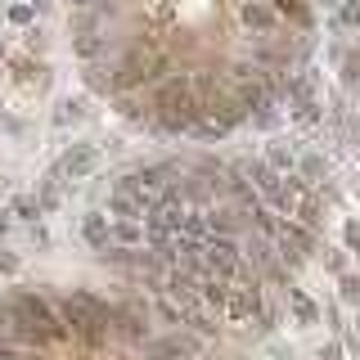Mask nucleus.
<instances>
[{"label": "nucleus", "mask_w": 360, "mask_h": 360, "mask_svg": "<svg viewBox=\"0 0 360 360\" xmlns=\"http://www.w3.org/2000/svg\"><path fill=\"white\" fill-rule=\"evenodd\" d=\"M149 194L153 252L167 266V284L189 311H207L225 324H243L266 311L288 270L292 225L266 217L252 189L234 172L207 162H167L135 176Z\"/></svg>", "instance_id": "obj_2"}, {"label": "nucleus", "mask_w": 360, "mask_h": 360, "mask_svg": "<svg viewBox=\"0 0 360 360\" xmlns=\"http://www.w3.org/2000/svg\"><path fill=\"white\" fill-rule=\"evenodd\" d=\"M86 82L122 117L217 135L284 90L311 45V0H68Z\"/></svg>", "instance_id": "obj_1"}]
</instances>
